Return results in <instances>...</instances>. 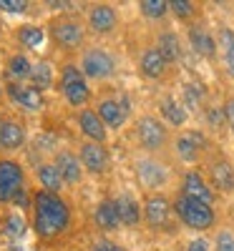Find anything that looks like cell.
Masks as SVG:
<instances>
[{
  "label": "cell",
  "mask_w": 234,
  "mask_h": 251,
  "mask_svg": "<svg viewBox=\"0 0 234 251\" xmlns=\"http://www.w3.org/2000/svg\"><path fill=\"white\" fill-rule=\"evenodd\" d=\"M30 231L43 246H66L76 236V206L66 194H51L43 188H33L30 206Z\"/></svg>",
  "instance_id": "1"
},
{
  "label": "cell",
  "mask_w": 234,
  "mask_h": 251,
  "mask_svg": "<svg viewBox=\"0 0 234 251\" xmlns=\"http://www.w3.org/2000/svg\"><path fill=\"white\" fill-rule=\"evenodd\" d=\"M48 40L51 48L60 55H66V60H76L83 50L88 48V28L81 13H56L48 18Z\"/></svg>",
  "instance_id": "2"
},
{
  "label": "cell",
  "mask_w": 234,
  "mask_h": 251,
  "mask_svg": "<svg viewBox=\"0 0 234 251\" xmlns=\"http://www.w3.org/2000/svg\"><path fill=\"white\" fill-rule=\"evenodd\" d=\"M56 93L60 96V100L66 103L73 113H78L83 108H91L93 100H96L93 86L88 83V78L83 75L78 60H63L58 66Z\"/></svg>",
  "instance_id": "3"
},
{
  "label": "cell",
  "mask_w": 234,
  "mask_h": 251,
  "mask_svg": "<svg viewBox=\"0 0 234 251\" xmlns=\"http://www.w3.org/2000/svg\"><path fill=\"white\" fill-rule=\"evenodd\" d=\"M131 138L146 156H164L172 149L174 131L159 118V113H141L131 121Z\"/></svg>",
  "instance_id": "4"
},
{
  "label": "cell",
  "mask_w": 234,
  "mask_h": 251,
  "mask_svg": "<svg viewBox=\"0 0 234 251\" xmlns=\"http://www.w3.org/2000/svg\"><path fill=\"white\" fill-rule=\"evenodd\" d=\"M131 169H134L136 183L144 188V194H166V188L172 186L174 178H176L174 166L169 163V161H164L161 156L139 153L131 161Z\"/></svg>",
  "instance_id": "5"
},
{
  "label": "cell",
  "mask_w": 234,
  "mask_h": 251,
  "mask_svg": "<svg viewBox=\"0 0 234 251\" xmlns=\"http://www.w3.org/2000/svg\"><path fill=\"white\" fill-rule=\"evenodd\" d=\"M172 206H174V216L181 226H186L189 231H197L199 236H204L211 228H219V214L211 203L189 199L184 194H174L172 196Z\"/></svg>",
  "instance_id": "6"
},
{
  "label": "cell",
  "mask_w": 234,
  "mask_h": 251,
  "mask_svg": "<svg viewBox=\"0 0 234 251\" xmlns=\"http://www.w3.org/2000/svg\"><path fill=\"white\" fill-rule=\"evenodd\" d=\"M78 66L83 75L88 78V83H114L121 73V60L118 55L103 43H88V48L83 50L78 58Z\"/></svg>",
  "instance_id": "7"
},
{
  "label": "cell",
  "mask_w": 234,
  "mask_h": 251,
  "mask_svg": "<svg viewBox=\"0 0 234 251\" xmlns=\"http://www.w3.org/2000/svg\"><path fill=\"white\" fill-rule=\"evenodd\" d=\"M174 158L189 169H197L199 163H204V158L214 151L211 146V138L204 128H184V131H176L174 133V141H172V149Z\"/></svg>",
  "instance_id": "8"
},
{
  "label": "cell",
  "mask_w": 234,
  "mask_h": 251,
  "mask_svg": "<svg viewBox=\"0 0 234 251\" xmlns=\"http://www.w3.org/2000/svg\"><path fill=\"white\" fill-rule=\"evenodd\" d=\"M144 206V226L154 234H166L174 231V206L169 194H144L141 199Z\"/></svg>",
  "instance_id": "9"
},
{
  "label": "cell",
  "mask_w": 234,
  "mask_h": 251,
  "mask_svg": "<svg viewBox=\"0 0 234 251\" xmlns=\"http://www.w3.org/2000/svg\"><path fill=\"white\" fill-rule=\"evenodd\" d=\"M83 20H86L88 35L96 40L111 38L121 28V13L114 3H88L83 10Z\"/></svg>",
  "instance_id": "10"
},
{
  "label": "cell",
  "mask_w": 234,
  "mask_h": 251,
  "mask_svg": "<svg viewBox=\"0 0 234 251\" xmlns=\"http://www.w3.org/2000/svg\"><path fill=\"white\" fill-rule=\"evenodd\" d=\"M28 188V171L15 156H0V208H10L15 196Z\"/></svg>",
  "instance_id": "11"
},
{
  "label": "cell",
  "mask_w": 234,
  "mask_h": 251,
  "mask_svg": "<svg viewBox=\"0 0 234 251\" xmlns=\"http://www.w3.org/2000/svg\"><path fill=\"white\" fill-rule=\"evenodd\" d=\"M3 83H5V98L18 113L38 116L48 108L46 93L30 86V83H13V80H3Z\"/></svg>",
  "instance_id": "12"
},
{
  "label": "cell",
  "mask_w": 234,
  "mask_h": 251,
  "mask_svg": "<svg viewBox=\"0 0 234 251\" xmlns=\"http://www.w3.org/2000/svg\"><path fill=\"white\" fill-rule=\"evenodd\" d=\"M76 151L81 156L83 171L93 178H109L114 171V158H111V149L103 143H93V141H78Z\"/></svg>",
  "instance_id": "13"
},
{
  "label": "cell",
  "mask_w": 234,
  "mask_h": 251,
  "mask_svg": "<svg viewBox=\"0 0 234 251\" xmlns=\"http://www.w3.org/2000/svg\"><path fill=\"white\" fill-rule=\"evenodd\" d=\"M93 111L109 131H123L131 121V100L126 96H98L93 100Z\"/></svg>",
  "instance_id": "14"
},
{
  "label": "cell",
  "mask_w": 234,
  "mask_h": 251,
  "mask_svg": "<svg viewBox=\"0 0 234 251\" xmlns=\"http://www.w3.org/2000/svg\"><path fill=\"white\" fill-rule=\"evenodd\" d=\"M10 40L15 50L28 53V55H40L46 53L51 40H48V28L43 23H18L10 28Z\"/></svg>",
  "instance_id": "15"
},
{
  "label": "cell",
  "mask_w": 234,
  "mask_h": 251,
  "mask_svg": "<svg viewBox=\"0 0 234 251\" xmlns=\"http://www.w3.org/2000/svg\"><path fill=\"white\" fill-rule=\"evenodd\" d=\"M206 181L219 196H234V161L227 158L222 151H211L204 158Z\"/></svg>",
  "instance_id": "16"
},
{
  "label": "cell",
  "mask_w": 234,
  "mask_h": 251,
  "mask_svg": "<svg viewBox=\"0 0 234 251\" xmlns=\"http://www.w3.org/2000/svg\"><path fill=\"white\" fill-rule=\"evenodd\" d=\"M172 68H174V66L161 55V50H159L154 43H148V46H144V48L139 50L136 71H139V75H141L144 80H148V83H161V80L169 78Z\"/></svg>",
  "instance_id": "17"
},
{
  "label": "cell",
  "mask_w": 234,
  "mask_h": 251,
  "mask_svg": "<svg viewBox=\"0 0 234 251\" xmlns=\"http://www.w3.org/2000/svg\"><path fill=\"white\" fill-rule=\"evenodd\" d=\"M176 191L189 196V199H197V201H204V203H211L214 206L219 194L211 188V183L206 181V174L202 169H184L179 174V183H176Z\"/></svg>",
  "instance_id": "18"
},
{
  "label": "cell",
  "mask_w": 234,
  "mask_h": 251,
  "mask_svg": "<svg viewBox=\"0 0 234 251\" xmlns=\"http://www.w3.org/2000/svg\"><path fill=\"white\" fill-rule=\"evenodd\" d=\"M28 143V123L18 113H5L0 128V156H13Z\"/></svg>",
  "instance_id": "19"
},
{
  "label": "cell",
  "mask_w": 234,
  "mask_h": 251,
  "mask_svg": "<svg viewBox=\"0 0 234 251\" xmlns=\"http://www.w3.org/2000/svg\"><path fill=\"white\" fill-rule=\"evenodd\" d=\"M186 46L194 50L204 60H219V43H217V33L209 30L206 23L197 20V23L186 25Z\"/></svg>",
  "instance_id": "20"
},
{
  "label": "cell",
  "mask_w": 234,
  "mask_h": 251,
  "mask_svg": "<svg viewBox=\"0 0 234 251\" xmlns=\"http://www.w3.org/2000/svg\"><path fill=\"white\" fill-rule=\"evenodd\" d=\"M51 161L56 163V169L60 171V178L68 188H76L83 183L86 178V171H83V163L76 149H68V146H58V149L51 153Z\"/></svg>",
  "instance_id": "21"
},
{
  "label": "cell",
  "mask_w": 234,
  "mask_h": 251,
  "mask_svg": "<svg viewBox=\"0 0 234 251\" xmlns=\"http://www.w3.org/2000/svg\"><path fill=\"white\" fill-rule=\"evenodd\" d=\"M76 128L81 133L83 141H93V143H103L109 146V138H111V131L106 128V123L98 118V113L91 108H83L76 113Z\"/></svg>",
  "instance_id": "22"
},
{
  "label": "cell",
  "mask_w": 234,
  "mask_h": 251,
  "mask_svg": "<svg viewBox=\"0 0 234 251\" xmlns=\"http://www.w3.org/2000/svg\"><path fill=\"white\" fill-rule=\"evenodd\" d=\"M156 108H159V118L169 126L172 131H184L186 128V123L191 118V113L184 108V103L179 100V96L174 93H164L156 103Z\"/></svg>",
  "instance_id": "23"
},
{
  "label": "cell",
  "mask_w": 234,
  "mask_h": 251,
  "mask_svg": "<svg viewBox=\"0 0 234 251\" xmlns=\"http://www.w3.org/2000/svg\"><path fill=\"white\" fill-rule=\"evenodd\" d=\"M91 224L98 234H114L121 228V216H118V208L116 201L111 196H103L98 199V203L93 206V214H91Z\"/></svg>",
  "instance_id": "24"
},
{
  "label": "cell",
  "mask_w": 234,
  "mask_h": 251,
  "mask_svg": "<svg viewBox=\"0 0 234 251\" xmlns=\"http://www.w3.org/2000/svg\"><path fill=\"white\" fill-rule=\"evenodd\" d=\"M35 68V60L28 53L20 50H10L3 60V80H13V83H30Z\"/></svg>",
  "instance_id": "25"
},
{
  "label": "cell",
  "mask_w": 234,
  "mask_h": 251,
  "mask_svg": "<svg viewBox=\"0 0 234 251\" xmlns=\"http://www.w3.org/2000/svg\"><path fill=\"white\" fill-rule=\"evenodd\" d=\"M114 201H116L118 216H121V226H126V228H139V226L144 224V206H141V201H139L131 191H126V188H123L121 194L114 196Z\"/></svg>",
  "instance_id": "26"
},
{
  "label": "cell",
  "mask_w": 234,
  "mask_h": 251,
  "mask_svg": "<svg viewBox=\"0 0 234 251\" xmlns=\"http://www.w3.org/2000/svg\"><path fill=\"white\" fill-rule=\"evenodd\" d=\"M33 176L38 181L35 188H43V191H51V194H63V188H66V183H63L60 178V171L56 169V163L51 158H40L35 161L33 166Z\"/></svg>",
  "instance_id": "27"
},
{
  "label": "cell",
  "mask_w": 234,
  "mask_h": 251,
  "mask_svg": "<svg viewBox=\"0 0 234 251\" xmlns=\"http://www.w3.org/2000/svg\"><path fill=\"white\" fill-rule=\"evenodd\" d=\"M154 46L161 50V55L172 63V66H176V63L184 58V43H181V35L172 28H161L156 33V40Z\"/></svg>",
  "instance_id": "28"
},
{
  "label": "cell",
  "mask_w": 234,
  "mask_h": 251,
  "mask_svg": "<svg viewBox=\"0 0 234 251\" xmlns=\"http://www.w3.org/2000/svg\"><path fill=\"white\" fill-rule=\"evenodd\" d=\"M179 100L184 103V108H186L189 113L204 111V106H206V88H204V83H199V80H186V83H181Z\"/></svg>",
  "instance_id": "29"
},
{
  "label": "cell",
  "mask_w": 234,
  "mask_h": 251,
  "mask_svg": "<svg viewBox=\"0 0 234 251\" xmlns=\"http://www.w3.org/2000/svg\"><path fill=\"white\" fill-rule=\"evenodd\" d=\"M0 228H3V234L13 241L23 239L28 231H30V219L26 214L15 211V208H8V211L3 214V219H0Z\"/></svg>",
  "instance_id": "30"
},
{
  "label": "cell",
  "mask_w": 234,
  "mask_h": 251,
  "mask_svg": "<svg viewBox=\"0 0 234 251\" xmlns=\"http://www.w3.org/2000/svg\"><path fill=\"white\" fill-rule=\"evenodd\" d=\"M56 80H58V68L48 58H38L35 60V68H33V75H30V86H35L38 91H51L56 88Z\"/></svg>",
  "instance_id": "31"
},
{
  "label": "cell",
  "mask_w": 234,
  "mask_h": 251,
  "mask_svg": "<svg viewBox=\"0 0 234 251\" xmlns=\"http://www.w3.org/2000/svg\"><path fill=\"white\" fill-rule=\"evenodd\" d=\"M217 43H219V60L227 71V75L234 80V28L222 25L217 30Z\"/></svg>",
  "instance_id": "32"
},
{
  "label": "cell",
  "mask_w": 234,
  "mask_h": 251,
  "mask_svg": "<svg viewBox=\"0 0 234 251\" xmlns=\"http://www.w3.org/2000/svg\"><path fill=\"white\" fill-rule=\"evenodd\" d=\"M169 10L184 25H191L197 20H202V5L194 3V0H169Z\"/></svg>",
  "instance_id": "33"
},
{
  "label": "cell",
  "mask_w": 234,
  "mask_h": 251,
  "mask_svg": "<svg viewBox=\"0 0 234 251\" xmlns=\"http://www.w3.org/2000/svg\"><path fill=\"white\" fill-rule=\"evenodd\" d=\"M139 13H141L144 20H148V23H161V20H166L169 15H172L169 0H141Z\"/></svg>",
  "instance_id": "34"
},
{
  "label": "cell",
  "mask_w": 234,
  "mask_h": 251,
  "mask_svg": "<svg viewBox=\"0 0 234 251\" xmlns=\"http://www.w3.org/2000/svg\"><path fill=\"white\" fill-rule=\"evenodd\" d=\"M202 113H204L206 131H214V133H219V131L229 128V126H227V113H224V106H211V103H206Z\"/></svg>",
  "instance_id": "35"
},
{
  "label": "cell",
  "mask_w": 234,
  "mask_h": 251,
  "mask_svg": "<svg viewBox=\"0 0 234 251\" xmlns=\"http://www.w3.org/2000/svg\"><path fill=\"white\" fill-rule=\"evenodd\" d=\"M211 249H214V251H234V231H232L229 226L214 228V236H211Z\"/></svg>",
  "instance_id": "36"
},
{
  "label": "cell",
  "mask_w": 234,
  "mask_h": 251,
  "mask_svg": "<svg viewBox=\"0 0 234 251\" xmlns=\"http://www.w3.org/2000/svg\"><path fill=\"white\" fill-rule=\"evenodd\" d=\"M86 251H129L123 244L109 239V236H103V234H96L88 244H86Z\"/></svg>",
  "instance_id": "37"
},
{
  "label": "cell",
  "mask_w": 234,
  "mask_h": 251,
  "mask_svg": "<svg viewBox=\"0 0 234 251\" xmlns=\"http://www.w3.org/2000/svg\"><path fill=\"white\" fill-rule=\"evenodd\" d=\"M33 10L30 0H0V13L8 15H28Z\"/></svg>",
  "instance_id": "38"
},
{
  "label": "cell",
  "mask_w": 234,
  "mask_h": 251,
  "mask_svg": "<svg viewBox=\"0 0 234 251\" xmlns=\"http://www.w3.org/2000/svg\"><path fill=\"white\" fill-rule=\"evenodd\" d=\"M184 251H214V249H211V241L206 236H194V239L186 241Z\"/></svg>",
  "instance_id": "39"
},
{
  "label": "cell",
  "mask_w": 234,
  "mask_h": 251,
  "mask_svg": "<svg viewBox=\"0 0 234 251\" xmlns=\"http://www.w3.org/2000/svg\"><path fill=\"white\" fill-rule=\"evenodd\" d=\"M224 106V113H227V126H229V133L234 138V96H227V100L222 103Z\"/></svg>",
  "instance_id": "40"
},
{
  "label": "cell",
  "mask_w": 234,
  "mask_h": 251,
  "mask_svg": "<svg viewBox=\"0 0 234 251\" xmlns=\"http://www.w3.org/2000/svg\"><path fill=\"white\" fill-rule=\"evenodd\" d=\"M8 103V98H5V83L0 80V106H5Z\"/></svg>",
  "instance_id": "41"
},
{
  "label": "cell",
  "mask_w": 234,
  "mask_h": 251,
  "mask_svg": "<svg viewBox=\"0 0 234 251\" xmlns=\"http://www.w3.org/2000/svg\"><path fill=\"white\" fill-rule=\"evenodd\" d=\"M5 33V20H3V13H0V35Z\"/></svg>",
  "instance_id": "42"
},
{
  "label": "cell",
  "mask_w": 234,
  "mask_h": 251,
  "mask_svg": "<svg viewBox=\"0 0 234 251\" xmlns=\"http://www.w3.org/2000/svg\"><path fill=\"white\" fill-rule=\"evenodd\" d=\"M5 113H8V111H3V108H0V128H3V121H5Z\"/></svg>",
  "instance_id": "43"
},
{
  "label": "cell",
  "mask_w": 234,
  "mask_h": 251,
  "mask_svg": "<svg viewBox=\"0 0 234 251\" xmlns=\"http://www.w3.org/2000/svg\"><path fill=\"white\" fill-rule=\"evenodd\" d=\"M232 161H234V153H232Z\"/></svg>",
  "instance_id": "44"
},
{
  "label": "cell",
  "mask_w": 234,
  "mask_h": 251,
  "mask_svg": "<svg viewBox=\"0 0 234 251\" xmlns=\"http://www.w3.org/2000/svg\"><path fill=\"white\" fill-rule=\"evenodd\" d=\"M68 251H73V249H68Z\"/></svg>",
  "instance_id": "45"
}]
</instances>
